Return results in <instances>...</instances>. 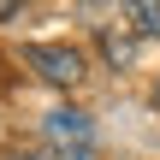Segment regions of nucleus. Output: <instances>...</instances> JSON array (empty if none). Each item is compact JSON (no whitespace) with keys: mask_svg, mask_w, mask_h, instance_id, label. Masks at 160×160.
I'll return each mask as SVG.
<instances>
[{"mask_svg":"<svg viewBox=\"0 0 160 160\" xmlns=\"http://www.w3.org/2000/svg\"><path fill=\"white\" fill-rule=\"evenodd\" d=\"M30 65H36L48 83H59V89H71V83L83 77V53L65 48V42H30Z\"/></svg>","mask_w":160,"mask_h":160,"instance_id":"f257e3e1","label":"nucleus"},{"mask_svg":"<svg viewBox=\"0 0 160 160\" xmlns=\"http://www.w3.org/2000/svg\"><path fill=\"white\" fill-rule=\"evenodd\" d=\"M89 113H77V107H53L48 119H42V137L53 142V148H65V154H77V148H89Z\"/></svg>","mask_w":160,"mask_h":160,"instance_id":"f03ea898","label":"nucleus"},{"mask_svg":"<svg viewBox=\"0 0 160 160\" xmlns=\"http://www.w3.org/2000/svg\"><path fill=\"white\" fill-rule=\"evenodd\" d=\"M101 53H107V65H131L137 42H131V36H119V30H101Z\"/></svg>","mask_w":160,"mask_h":160,"instance_id":"7ed1b4c3","label":"nucleus"},{"mask_svg":"<svg viewBox=\"0 0 160 160\" xmlns=\"http://www.w3.org/2000/svg\"><path fill=\"white\" fill-rule=\"evenodd\" d=\"M125 18H131L142 36H160V6H154V0H131V6H125Z\"/></svg>","mask_w":160,"mask_h":160,"instance_id":"20e7f679","label":"nucleus"},{"mask_svg":"<svg viewBox=\"0 0 160 160\" xmlns=\"http://www.w3.org/2000/svg\"><path fill=\"white\" fill-rule=\"evenodd\" d=\"M65 160H101V154H95V148H77V154H65Z\"/></svg>","mask_w":160,"mask_h":160,"instance_id":"39448f33","label":"nucleus"},{"mask_svg":"<svg viewBox=\"0 0 160 160\" xmlns=\"http://www.w3.org/2000/svg\"><path fill=\"white\" fill-rule=\"evenodd\" d=\"M148 101H154V107H160V83H154V95H148Z\"/></svg>","mask_w":160,"mask_h":160,"instance_id":"423d86ee","label":"nucleus"},{"mask_svg":"<svg viewBox=\"0 0 160 160\" xmlns=\"http://www.w3.org/2000/svg\"><path fill=\"white\" fill-rule=\"evenodd\" d=\"M12 160H42V154H12Z\"/></svg>","mask_w":160,"mask_h":160,"instance_id":"0eeeda50","label":"nucleus"}]
</instances>
